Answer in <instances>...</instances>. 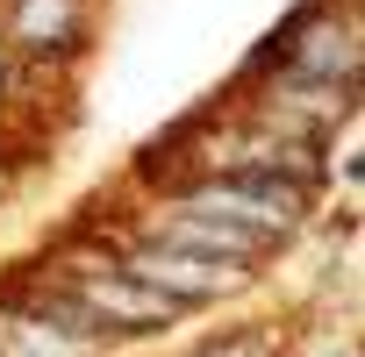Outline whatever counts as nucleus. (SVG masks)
<instances>
[{
	"instance_id": "nucleus-6",
	"label": "nucleus",
	"mask_w": 365,
	"mask_h": 357,
	"mask_svg": "<svg viewBox=\"0 0 365 357\" xmlns=\"http://www.w3.org/2000/svg\"><path fill=\"white\" fill-rule=\"evenodd\" d=\"M0 357H86V343H72L65 329H51L15 293V300H0Z\"/></svg>"
},
{
	"instance_id": "nucleus-4",
	"label": "nucleus",
	"mask_w": 365,
	"mask_h": 357,
	"mask_svg": "<svg viewBox=\"0 0 365 357\" xmlns=\"http://www.w3.org/2000/svg\"><path fill=\"white\" fill-rule=\"evenodd\" d=\"M136 236L172 243V250H194V257H222V265H251V272L272 257L265 236H251V229H237V222H222V215H201V208H179V201H158V208L136 222Z\"/></svg>"
},
{
	"instance_id": "nucleus-2",
	"label": "nucleus",
	"mask_w": 365,
	"mask_h": 357,
	"mask_svg": "<svg viewBox=\"0 0 365 357\" xmlns=\"http://www.w3.org/2000/svg\"><path fill=\"white\" fill-rule=\"evenodd\" d=\"M115 265L129 279H143L150 293L179 300V307H208V300H230L251 286V265H222V257H194V250H172V243H150V236H129L115 250Z\"/></svg>"
},
{
	"instance_id": "nucleus-7",
	"label": "nucleus",
	"mask_w": 365,
	"mask_h": 357,
	"mask_svg": "<svg viewBox=\"0 0 365 357\" xmlns=\"http://www.w3.org/2000/svg\"><path fill=\"white\" fill-rule=\"evenodd\" d=\"M194 357H272V343L265 336H251V329H237V336H215L208 350H194Z\"/></svg>"
},
{
	"instance_id": "nucleus-3",
	"label": "nucleus",
	"mask_w": 365,
	"mask_h": 357,
	"mask_svg": "<svg viewBox=\"0 0 365 357\" xmlns=\"http://www.w3.org/2000/svg\"><path fill=\"white\" fill-rule=\"evenodd\" d=\"M72 293L86 300V314L108 329V343H122V336H158V329H179L194 307H179V300H165V293H150L143 279H129L115 257H101V265H72Z\"/></svg>"
},
{
	"instance_id": "nucleus-1",
	"label": "nucleus",
	"mask_w": 365,
	"mask_h": 357,
	"mask_svg": "<svg viewBox=\"0 0 365 357\" xmlns=\"http://www.w3.org/2000/svg\"><path fill=\"white\" fill-rule=\"evenodd\" d=\"M308 193L315 186H294V178H272V171H194V178H179L165 201L222 215V222L265 236L272 250H287L301 236V222H308Z\"/></svg>"
},
{
	"instance_id": "nucleus-5",
	"label": "nucleus",
	"mask_w": 365,
	"mask_h": 357,
	"mask_svg": "<svg viewBox=\"0 0 365 357\" xmlns=\"http://www.w3.org/2000/svg\"><path fill=\"white\" fill-rule=\"evenodd\" d=\"M86 36V0H8V43L36 58H65Z\"/></svg>"
}]
</instances>
